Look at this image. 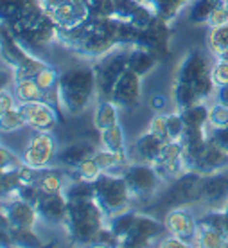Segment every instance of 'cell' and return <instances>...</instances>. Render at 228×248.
<instances>
[{"mask_svg": "<svg viewBox=\"0 0 228 248\" xmlns=\"http://www.w3.org/2000/svg\"><path fill=\"white\" fill-rule=\"evenodd\" d=\"M58 101L61 113L79 115L97 101V79L93 65H77L61 72L58 83Z\"/></svg>", "mask_w": 228, "mask_h": 248, "instance_id": "1", "label": "cell"}, {"mask_svg": "<svg viewBox=\"0 0 228 248\" xmlns=\"http://www.w3.org/2000/svg\"><path fill=\"white\" fill-rule=\"evenodd\" d=\"M106 221L108 217L95 200H79L68 202L63 229L76 245H92L95 234Z\"/></svg>", "mask_w": 228, "mask_h": 248, "instance_id": "2", "label": "cell"}, {"mask_svg": "<svg viewBox=\"0 0 228 248\" xmlns=\"http://www.w3.org/2000/svg\"><path fill=\"white\" fill-rule=\"evenodd\" d=\"M93 184H95V202L101 205L106 217L131 209L133 196H131L130 187L124 180L122 173L105 171Z\"/></svg>", "mask_w": 228, "mask_h": 248, "instance_id": "3", "label": "cell"}, {"mask_svg": "<svg viewBox=\"0 0 228 248\" xmlns=\"http://www.w3.org/2000/svg\"><path fill=\"white\" fill-rule=\"evenodd\" d=\"M130 47H117L92 63L97 79V99H110L113 87L128 68Z\"/></svg>", "mask_w": 228, "mask_h": 248, "instance_id": "4", "label": "cell"}, {"mask_svg": "<svg viewBox=\"0 0 228 248\" xmlns=\"http://www.w3.org/2000/svg\"><path fill=\"white\" fill-rule=\"evenodd\" d=\"M121 173H122L124 180L130 187L133 202L135 200L137 202L151 200L164 184V180L160 178V174L156 173L153 164H146V162L131 160Z\"/></svg>", "mask_w": 228, "mask_h": 248, "instance_id": "5", "label": "cell"}, {"mask_svg": "<svg viewBox=\"0 0 228 248\" xmlns=\"http://www.w3.org/2000/svg\"><path fill=\"white\" fill-rule=\"evenodd\" d=\"M60 146L52 131H34L22 149V160L25 166L42 171L56 166Z\"/></svg>", "mask_w": 228, "mask_h": 248, "instance_id": "6", "label": "cell"}, {"mask_svg": "<svg viewBox=\"0 0 228 248\" xmlns=\"http://www.w3.org/2000/svg\"><path fill=\"white\" fill-rule=\"evenodd\" d=\"M11 32L13 36L16 38V42L29 54L42 58V52H45L54 42H58V32H60V29H58V25L52 22V18H50L49 15H45L38 24Z\"/></svg>", "mask_w": 228, "mask_h": 248, "instance_id": "7", "label": "cell"}, {"mask_svg": "<svg viewBox=\"0 0 228 248\" xmlns=\"http://www.w3.org/2000/svg\"><path fill=\"white\" fill-rule=\"evenodd\" d=\"M201 182L203 174L198 171H185L171 182V186L164 194L162 202H166L171 207H191V205H199L201 200Z\"/></svg>", "mask_w": 228, "mask_h": 248, "instance_id": "8", "label": "cell"}, {"mask_svg": "<svg viewBox=\"0 0 228 248\" xmlns=\"http://www.w3.org/2000/svg\"><path fill=\"white\" fill-rule=\"evenodd\" d=\"M167 234L164 219H156V217L149 216V214H142L138 212L137 221L133 225V229L128 236L124 237L119 247H131V248H142L149 247L153 243H158Z\"/></svg>", "mask_w": 228, "mask_h": 248, "instance_id": "9", "label": "cell"}, {"mask_svg": "<svg viewBox=\"0 0 228 248\" xmlns=\"http://www.w3.org/2000/svg\"><path fill=\"white\" fill-rule=\"evenodd\" d=\"M20 112L24 115L25 124L32 131H54L58 126L61 112L47 101H34V103H22L18 105Z\"/></svg>", "mask_w": 228, "mask_h": 248, "instance_id": "10", "label": "cell"}, {"mask_svg": "<svg viewBox=\"0 0 228 248\" xmlns=\"http://www.w3.org/2000/svg\"><path fill=\"white\" fill-rule=\"evenodd\" d=\"M228 203V169L214 174H205L201 182V200L207 211H223Z\"/></svg>", "mask_w": 228, "mask_h": 248, "instance_id": "11", "label": "cell"}, {"mask_svg": "<svg viewBox=\"0 0 228 248\" xmlns=\"http://www.w3.org/2000/svg\"><path fill=\"white\" fill-rule=\"evenodd\" d=\"M2 223L11 229H36L40 214L36 207L20 198L4 200L2 203Z\"/></svg>", "mask_w": 228, "mask_h": 248, "instance_id": "12", "label": "cell"}, {"mask_svg": "<svg viewBox=\"0 0 228 248\" xmlns=\"http://www.w3.org/2000/svg\"><path fill=\"white\" fill-rule=\"evenodd\" d=\"M110 99L121 110H131V108L138 106L142 99V76L126 68L124 74L115 83Z\"/></svg>", "mask_w": 228, "mask_h": 248, "instance_id": "13", "label": "cell"}, {"mask_svg": "<svg viewBox=\"0 0 228 248\" xmlns=\"http://www.w3.org/2000/svg\"><path fill=\"white\" fill-rule=\"evenodd\" d=\"M164 225H166L167 234L182 237L194 247L199 217L194 216L187 207H171L164 216Z\"/></svg>", "mask_w": 228, "mask_h": 248, "instance_id": "14", "label": "cell"}, {"mask_svg": "<svg viewBox=\"0 0 228 248\" xmlns=\"http://www.w3.org/2000/svg\"><path fill=\"white\" fill-rule=\"evenodd\" d=\"M36 207L40 214V221L49 227H61L65 225L67 217L68 200L63 192H42Z\"/></svg>", "mask_w": 228, "mask_h": 248, "instance_id": "15", "label": "cell"}, {"mask_svg": "<svg viewBox=\"0 0 228 248\" xmlns=\"http://www.w3.org/2000/svg\"><path fill=\"white\" fill-rule=\"evenodd\" d=\"M210 67H212V63L209 62V58L203 50L194 49L191 52H187L183 60L180 62L174 79L183 81V83H194V81L209 76Z\"/></svg>", "mask_w": 228, "mask_h": 248, "instance_id": "16", "label": "cell"}, {"mask_svg": "<svg viewBox=\"0 0 228 248\" xmlns=\"http://www.w3.org/2000/svg\"><path fill=\"white\" fill-rule=\"evenodd\" d=\"M169 25L171 24H167L156 16L153 24L140 31V38H138V44L135 47L153 50L158 56L167 54V50H169Z\"/></svg>", "mask_w": 228, "mask_h": 248, "instance_id": "17", "label": "cell"}, {"mask_svg": "<svg viewBox=\"0 0 228 248\" xmlns=\"http://www.w3.org/2000/svg\"><path fill=\"white\" fill-rule=\"evenodd\" d=\"M225 169H228V151L219 148L217 144H214L209 139L201 155L198 156L192 171H198L199 174L205 176V174H214L219 173V171H225Z\"/></svg>", "mask_w": 228, "mask_h": 248, "instance_id": "18", "label": "cell"}, {"mask_svg": "<svg viewBox=\"0 0 228 248\" xmlns=\"http://www.w3.org/2000/svg\"><path fill=\"white\" fill-rule=\"evenodd\" d=\"M164 140L160 137H156L151 131H144L138 139H137L133 146L130 148L131 160L137 162H146V164H154L160 156L162 149H164Z\"/></svg>", "mask_w": 228, "mask_h": 248, "instance_id": "19", "label": "cell"}, {"mask_svg": "<svg viewBox=\"0 0 228 248\" xmlns=\"http://www.w3.org/2000/svg\"><path fill=\"white\" fill-rule=\"evenodd\" d=\"M95 151H97V148H95L92 142H87V140L72 142L60 149L56 166H61V168H65V169H74V168H77L83 160H87V158L95 155Z\"/></svg>", "mask_w": 228, "mask_h": 248, "instance_id": "20", "label": "cell"}, {"mask_svg": "<svg viewBox=\"0 0 228 248\" xmlns=\"http://www.w3.org/2000/svg\"><path fill=\"white\" fill-rule=\"evenodd\" d=\"M158 60H160L158 54H154L153 50L144 49V47H130L128 50V68L142 78L153 72L158 65Z\"/></svg>", "mask_w": 228, "mask_h": 248, "instance_id": "21", "label": "cell"}, {"mask_svg": "<svg viewBox=\"0 0 228 248\" xmlns=\"http://www.w3.org/2000/svg\"><path fill=\"white\" fill-rule=\"evenodd\" d=\"M70 182V174L61 166H52V168L42 169L40 176H38L36 186L40 187L42 192H63L67 184Z\"/></svg>", "mask_w": 228, "mask_h": 248, "instance_id": "22", "label": "cell"}, {"mask_svg": "<svg viewBox=\"0 0 228 248\" xmlns=\"http://www.w3.org/2000/svg\"><path fill=\"white\" fill-rule=\"evenodd\" d=\"M119 108L111 99H97L93 105V126L103 131L113 124H119Z\"/></svg>", "mask_w": 228, "mask_h": 248, "instance_id": "23", "label": "cell"}, {"mask_svg": "<svg viewBox=\"0 0 228 248\" xmlns=\"http://www.w3.org/2000/svg\"><path fill=\"white\" fill-rule=\"evenodd\" d=\"M0 15H2V24L11 25L18 22L22 16H25L32 7H36L38 0H0Z\"/></svg>", "mask_w": 228, "mask_h": 248, "instance_id": "24", "label": "cell"}, {"mask_svg": "<svg viewBox=\"0 0 228 248\" xmlns=\"http://www.w3.org/2000/svg\"><path fill=\"white\" fill-rule=\"evenodd\" d=\"M99 137H101V148L113 151V153H126V155H130V148L126 144V135H124V128L121 123L99 131Z\"/></svg>", "mask_w": 228, "mask_h": 248, "instance_id": "25", "label": "cell"}, {"mask_svg": "<svg viewBox=\"0 0 228 248\" xmlns=\"http://www.w3.org/2000/svg\"><path fill=\"white\" fill-rule=\"evenodd\" d=\"M207 50L212 58L228 56V24L209 27L207 32Z\"/></svg>", "mask_w": 228, "mask_h": 248, "instance_id": "26", "label": "cell"}, {"mask_svg": "<svg viewBox=\"0 0 228 248\" xmlns=\"http://www.w3.org/2000/svg\"><path fill=\"white\" fill-rule=\"evenodd\" d=\"M194 247H201V248L228 247V236L223 234L221 230L214 229V227H209V225H205L199 221L196 239H194Z\"/></svg>", "mask_w": 228, "mask_h": 248, "instance_id": "27", "label": "cell"}, {"mask_svg": "<svg viewBox=\"0 0 228 248\" xmlns=\"http://www.w3.org/2000/svg\"><path fill=\"white\" fill-rule=\"evenodd\" d=\"M11 90L15 93V97L18 101V105L22 103H34V101H42L45 97V92L40 88L34 78L31 79H22L15 81L11 85Z\"/></svg>", "mask_w": 228, "mask_h": 248, "instance_id": "28", "label": "cell"}, {"mask_svg": "<svg viewBox=\"0 0 228 248\" xmlns=\"http://www.w3.org/2000/svg\"><path fill=\"white\" fill-rule=\"evenodd\" d=\"M137 216H138V212L133 211V209H128V211L119 212L115 216L108 217L106 223H108V227L111 229V232L117 236L119 245H121V241L131 232V229H133V225H135V221H137Z\"/></svg>", "mask_w": 228, "mask_h": 248, "instance_id": "29", "label": "cell"}, {"mask_svg": "<svg viewBox=\"0 0 228 248\" xmlns=\"http://www.w3.org/2000/svg\"><path fill=\"white\" fill-rule=\"evenodd\" d=\"M180 112H182L187 128H209V103L207 101L187 106Z\"/></svg>", "mask_w": 228, "mask_h": 248, "instance_id": "30", "label": "cell"}, {"mask_svg": "<svg viewBox=\"0 0 228 248\" xmlns=\"http://www.w3.org/2000/svg\"><path fill=\"white\" fill-rule=\"evenodd\" d=\"M223 0H194L189 6V22L194 25H207L210 15Z\"/></svg>", "mask_w": 228, "mask_h": 248, "instance_id": "31", "label": "cell"}, {"mask_svg": "<svg viewBox=\"0 0 228 248\" xmlns=\"http://www.w3.org/2000/svg\"><path fill=\"white\" fill-rule=\"evenodd\" d=\"M63 194L68 202H79V200H95V184L93 182L81 180V178H70Z\"/></svg>", "mask_w": 228, "mask_h": 248, "instance_id": "32", "label": "cell"}, {"mask_svg": "<svg viewBox=\"0 0 228 248\" xmlns=\"http://www.w3.org/2000/svg\"><path fill=\"white\" fill-rule=\"evenodd\" d=\"M173 105L176 106V110H183L187 106H192L196 103H201L199 97L196 95L194 88L191 83H183V81H176L173 83Z\"/></svg>", "mask_w": 228, "mask_h": 248, "instance_id": "33", "label": "cell"}, {"mask_svg": "<svg viewBox=\"0 0 228 248\" xmlns=\"http://www.w3.org/2000/svg\"><path fill=\"white\" fill-rule=\"evenodd\" d=\"M68 174H70V178H81V180H87V182H95L101 176V174L105 173L103 168L99 166V162L90 156L87 160H83L74 169H67Z\"/></svg>", "mask_w": 228, "mask_h": 248, "instance_id": "34", "label": "cell"}, {"mask_svg": "<svg viewBox=\"0 0 228 248\" xmlns=\"http://www.w3.org/2000/svg\"><path fill=\"white\" fill-rule=\"evenodd\" d=\"M24 186L20 180L18 169H11V171H2L0 176V189H2V200H13L16 198L20 187Z\"/></svg>", "mask_w": 228, "mask_h": 248, "instance_id": "35", "label": "cell"}, {"mask_svg": "<svg viewBox=\"0 0 228 248\" xmlns=\"http://www.w3.org/2000/svg\"><path fill=\"white\" fill-rule=\"evenodd\" d=\"M228 128V106L212 99L209 101V130Z\"/></svg>", "mask_w": 228, "mask_h": 248, "instance_id": "36", "label": "cell"}, {"mask_svg": "<svg viewBox=\"0 0 228 248\" xmlns=\"http://www.w3.org/2000/svg\"><path fill=\"white\" fill-rule=\"evenodd\" d=\"M60 78H61V72L58 70V68H54L52 65H45V67H42L40 70H38V74L34 76V79H36V83L40 85V88L44 90V92H52V90H56L58 88V83H60Z\"/></svg>", "mask_w": 228, "mask_h": 248, "instance_id": "37", "label": "cell"}, {"mask_svg": "<svg viewBox=\"0 0 228 248\" xmlns=\"http://www.w3.org/2000/svg\"><path fill=\"white\" fill-rule=\"evenodd\" d=\"M27 126L24 121V115L20 112L18 106H15L11 110H6V112H0V128H2V133H13V131L20 130Z\"/></svg>", "mask_w": 228, "mask_h": 248, "instance_id": "38", "label": "cell"}, {"mask_svg": "<svg viewBox=\"0 0 228 248\" xmlns=\"http://www.w3.org/2000/svg\"><path fill=\"white\" fill-rule=\"evenodd\" d=\"M90 11V18H115V0H83Z\"/></svg>", "mask_w": 228, "mask_h": 248, "instance_id": "39", "label": "cell"}, {"mask_svg": "<svg viewBox=\"0 0 228 248\" xmlns=\"http://www.w3.org/2000/svg\"><path fill=\"white\" fill-rule=\"evenodd\" d=\"M149 6L154 11V15L160 20L167 22V24H173L174 20L182 15V11L176 7V4H174L173 0H153Z\"/></svg>", "mask_w": 228, "mask_h": 248, "instance_id": "40", "label": "cell"}, {"mask_svg": "<svg viewBox=\"0 0 228 248\" xmlns=\"http://www.w3.org/2000/svg\"><path fill=\"white\" fill-rule=\"evenodd\" d=\"M167 128H169V137L171 140H182L187 126H185V121L182 117V112L180 110H173V112L167 113Z\"/></svg>", "mask_w": 228, "mask_h": 248, "instance_id": "41", "label": "cell"}, {"mask_svg": "<svg viewBox=\"0 0 228 248\" xmlns=\"http://www.w3.org/2000/svg\"><path fill=\"white\" fill-rule=\"evenodd\" d=\"M148 131L154 133L156 137H160L164 142H169L171 137H169V128H167V113L156 112L153 115V119L148 124Z\"/></svg>", "mask_w": 228, "mask_h": 248, "instance_id": "42", "label": "cell"}, {"mask_svg": "<svg viewBox=\"0 0 228 248\" xmlns=\"http://www.w3.org/2000/svg\"><path fill=\"white\" fill-rule=\"evenodd\" d=\"M22 164H24L22 155H16V153L11 151L7 146H2V148H0V166H2V171L18 169Z\"/></svg>", "mask_w": 228, "mask_h": 248, "instance_id": "43", "label": "cell"}, {"mask_svg": "<svg viewBox=\"0 0 228 248\" xmlns=\"http://www.w3.org/2000/svg\"><path fill=\"white\" fill-rule=\"evenodd\" d=\"M210 76H212V81L216 83V87L228 85V62L214 58L212 67H210Z\"/></svg>", "mask_w": 228, "mask_h": 248, "instance_id": "44", "label": "cell"}, {"mask_svg": "<svg viewBox=\"0 0 228 248\" xmlns=\"http://www.w3.org/2000/svg\"><path fill=\"white\" fill-rule=\"evenodd\" d=\"M138 4H140L138 0H115V18L130 22Z\"/></svg>", "mask_w": 228, "mask_h": 248, "instance_id": "45", "label": "cell"}, {"mask_svg": "<svg viewBox=\"0 0 228 248\" xmlns=\"http://www.w3.org/2000/svg\"><path fill=\"white\" fill-rule=\"evenodd\" d=\"M40 196H42V191H40V187H38L36 184L22 186L20 187L18 194H16V198L24 200V202H27V203H31V205H36Z\"/></svg>", "mask_w": 228, "mask_h": 248, "instance_id": "46", "label": "cell"}, {"mask_svg": "<svg viewBox=\"0 0 228 248\" xmlns=\"http://www.w3.org/2000/svg\"><path fill=\"white\" fill-rule=\"evenodd\" d=\"M223 24H228V11H227V7H225V0H223L221 4L214 9V13L210 15L207 27H217V25H223Z\"/></svg>", "mask_w": 228, "mask_h": 248, "instance_id": "47", "label": "cell"}, {"mask_svg": "<svg viewBox=\"0 0 228 248\" xmlns=\"http://www.w3.org/2000/svg\"><path fill=\"white\" fill-rule=\"evenodd\" d=\"M18 174H20V180H22V184L24 186H31V184H36L38 182V176H40V171L34 168H31V166H25V164H22L18 168Z\"/></svg>", "mask_w": 228, "mask_h": 248, "instance_id": "48", "label": "cell"}, {"mask_svg": "<svg viewBox=\"0 0 228 248\" xmlns=\"http://www.w3.org/2000/svg\"><path fill=\"white\" fill-rule=\"evenodd\" d=\"M158 247H162V248H187V247H192V245L189 241L182 239V237H176V236H173V234H166V236L158 241Z\"/></svg>", "mask_w": 228, "mask_h": 248, "instance_id": "49", "label": "cell"}, {"mask_svg": "<svg viewBox=\"0 0 228 248\" xmlns=\"http://www.w3.org/2000/svg\"><path fill=\"white\" fill-rule=\"evenodd\" d=\"M15 106H18V101L15 97L11 88H2L0 92V112H6V110H11Z\"/></svg>", "mask_w": 228, "mask_h": 248, "instance_id": "50", "label": "cell"}, {"mask_svg": "<svg viewBox=\"0 0 228 248\" xmlns=\"http://www.w3.org/2000/svg\"><path fill=\"white\" fill-rule=\"evenodd\" d=\"M209 139L219 148L228 151V128H219V130H209Z\"/></svg>", "mask_w": 228, "mask_h": 248, "instance_id": "51", "label": "cell"}, {"mask_svg": "<svg viewBox=\"0 0 228 248\" xmlns=\"http://www.w3.org/2000/svg\"><path fill=\"white\" fill-rule=\"evenodd\" d=\"M40 2V6L44 7L45 13H50L54 11L56 7L63 6V4H67V2H72V0H38Z\"/></svg>", "mask_w": 228, "mask_h": 248, "instance_id": "52", "label": "cell"}, {"mask_svg": "<svg viewBox=\"0 0 228 248\" xmlns=\"http://www.w3.org/2000/svg\"><path fill=\"white\" fill-rule=\"evenodd\" d=\"M214 99L219 101V103H223V105H227V106H228V85H225V87H217L216 95H214Z\"/></svg>", "mask_w": 228, "mask_h": 248, "instance_id": "53", "label": "cell"}, {"mask_svg": "<svg viewBox=\"0 0 228 248\" xmlns=\"http://www.w3.org/2000/svg\"><path fill=\"white\" fill-rule=\"evenodd\" d=\"M174 4H176V7H178L180 11H185V9H189V6H191L194 0H173Z\"/></svg>", "mask_w": 228, "mask_h": 248, "instance_id": "54", "label": "cell"}, {"mask_svg": "<svg viewBox=\"0 0 228 248\" xmlns=\"http://www.w3.org/2000/svg\"><path fill=\"white\" fill-rule=\"evenodd\" d=\"M223 212H225V217H227V223H228V203H227V207L223 209Z\"/></svg>", "mask_w": 228, "mask_h": 248, "instance_id": "55", "label": "cell"}, {"mask_svg": "<svg viewBox=\"0 0 228 248\" xmlns=\"http://www.w3.org/2000/svg\"><path fill=\"white\" fill-rule=\"evenodd\" d=\"M151 2H153V0H144V4H148V6L151 4Z\"/></svg>", "mask_w": 228, "mask_h": 248, "instance_id": "56", "label": "cell"}, {"mask_svg": "<svg viewBox=\"0 0 228 248\" xmlns=\"http://www.w3.org/2000/svg\"><path fill=\"white\" fill-rule=\"evenodd\" d=\"M225 7H227V11H228V0H225Z\"/></svg>", "mask_w": 228, "mask_h": 248, "instance_id": "57", "label": "cell"}, {"mask_svg": "<svg viewBox=\"0 0 228 248\" xmlns=\"http://www.w3.org/2000/svg\"><path fill=\"white\" fill-rule=\"evenodd\" d=\"M138 2H142V4H144V0H138Z\"/></svg>", "mask_w": 228, "mask_h": 248, "instance_id": "58", "label": "cell"}]
</instances>
